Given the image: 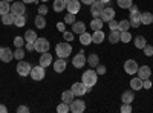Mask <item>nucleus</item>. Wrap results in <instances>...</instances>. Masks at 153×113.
Here are the masks:
<instances>
[{
	"mask_svg": "<svg viewBox=\"0 0 153 113\" xmlns=\"http://www.w3.org/2000/svg\"><path fill=\"white\" fill-rule=\"evenodd\" d=\"M104 32L103 31H94L92 34V43H97V44H101L104 41Z\"/></svg>",
	"mask_w": 153,
	"mask_h": 113,
	"instance_id": "obj_20",
	"label": "nucleus"
},
{
	"mask_svg": "<svg viewBox=\"0 0 153 113\" xmlns=\"http://www.w3.org/2000/svg\"><path fill=\"white\" fill-rule=\"evenodd\" d=\"M80 2H81V3H84V5H92V3L95 2V0H80Z\"/></svg>",
	"mask_w": 153,
	"mask_h": 113,
	"instance_id": "obj_53",
	"label": "nucleus"
},
{
	"mask_svg": "<svg viewBox=\"0 0 153 113\" xmlns=\"http://www.w3.org/2000/svg\"><path fill=\"white\" fill-rule=\"evenodd\" d=\"M117 3H118V6L123 8V9H129V8L133 5L132 0H117Z\"/></svg>",
	"mask_w": 153,
	"mask_h": 113,
	"instance_id": "obj_35",
	"label": "nucleus"
},
{
	"mask_svg": "<svg viewBox=\"0 0 153 113\" xmlns=\"http://www.w3.org/2000/svg\"><path fill=\"white\" fill-rule=\"evenodd\" d=\"M42 2H49V0H42Z\"/></svg>",
	"mask_w": 153,
	"mask_h": 113,
	"instance_id": "obj_58",
	"label": "nucleus"
},
{
	"mask_svg": "<svg viewBox=\"0 0 153 113\" xmlns=\"http://www.w3.org/2000/svg\"><path fill=\"white\" fill-rule=\"evenodd\" d=\"M130 28V21L129 20H120L118 21V29L120 31H127Z\"/></svg>",
	"mask_w": 153,
	"mask_h": 113,
	"instance_id": "obj_37",
	"label": "nucleus"
},
{
	"mask_svg": "<svg viewBox=\"0 0 153 113\" xmlns=\"http://www.w3.org/2000/svg\"><path fill=\"white\" fill-rule=\"evenodd\" d=\"M6 12H11V5L6 0H0V16L6 14Z\"/></svg>",
	"mask_w": 153,
	"mask_h": 113,
	"instance_id": "obj_31",
	"label": "nucleus"
},
{
	"mask_svg": "<svg viewBox=\"0 0 153 113\" xmlns=\"http://www.w3.org/2000/svg\"><path fill=\"white\" fill-rule=\"evenodd\" d=\"M14 44H16V47H23V44H26V40H25V37H16Z\"/></svg>",
	"mask_w": 153,
	"mask_h": 113,
	"instance_id": "obj_41",
	"label": "nucleus"
},
{
	"mask_svg": "<svg viewBox=\"0 0 153 113\" xmlns=\"http://www.w3.org/2000/svg\"><path fill=\"white\" fill-rule=\"evenodd\" d=\"M132 104H126V103H123V106H121V113H132Z\"/></svg>",
	"mask_w": 153,
	"mask_h": 113,
	"instance_id": "obj_45",
	"label": "nucleus"
},
{
	"mask_svg": "<svg viewBox=\"0 0 153 113\" xmlns=\"http://www.w3.org/2000/svg\"><path fill=\"white\" fill-rule=\"evenodd\" d=\"M48 6L46 5H40V6H38V14H40V16H46L48 14Z\"/></svg>",
	"mask_w": 153,
	"mask_h": 113,
	"instance_id": "obj_47",
	"label": "nucleus"
},
{
	"mask_svg": "<svg viewBox=\"0 0 153 113\" xmlns=\"http://www.w3.org/2000/svg\"><path fill=\"white\" fill-rule=\"evenodd\" d=\"M71 90L74 92V95H75V96H83L84 93L91 92V89H87V87H86L83 83H75V84H72Z\"/></svg>",
	"mask_w": 153,
	"mask_h": 113,
	"instance_id": "obj_7",
	"label": "nucleus"
},
{
	"mask_svg": "<svg viewBox=\"0 0 153 113\" xmlns=\"http://www.w3.org/2000/svg\"><path fill=\"white\" fill-rule=\"evenodd\" d=\"M37 38H38V37H37L35 31H26V34H25V40L29 41V43H34Z\"/></svg>",
	"mask_w": 153,
	"mask_h": 113,
	"instance_id": "obj_34",
	"label": "nucleus"
},
{
	"mask_svg": "<svg viewBox=\"0 0 153 113\" xmlns=\"http://www.w3.org/2000/svg\"><path fill=\"white\" fill-rule=\"evenodd\" d=\"M14 24L17 28H23L25 24H26V17H25V14H22V16H16V18H14Z\"/></svg>",
	"mask_w": 153,
	"mask_h": 113,
	"instance_id": "obj_33",
	"label": "nucleus"
},
{
	"mask_svg": "<svg viewBox=\"0 0 153 113\" xmlns=\"http://www.w3.org/2000/svg\"><path fill=\"white\" fill-rule=\"evenodd\" d=\"M71 107V112L72 113H83L86 110V103L83 99H74V101L69 104Z\"/></svg>",
	"mask_w": 153,
	"mask_h": 113,
	"instance_id": "obj_6",
	"label": "nucleus"
},
{
	"mask_svg": "<svg viewBox=\"0 0 153 113\" xmlns=\"http://www.w3.org/2000/svg\"><path fill=\"white\" fill-rule=\"evenodd\" d=\"M109 28H110V31H120V29H118V21L115 20V18H112V20L109 21Z\"/></svg>",
	"mask_w": 153,
	"mask_h": 113,
	"instance_id": "obj_46",
	"label": "nucleus"
},
{
	"mask_svg": "<svg viewBox=\"0 0 153 113\" xmlns=\"http://www.w3.org/2000/svg\"><path fill=\"white\" fill-rule=\"evenodd\" d=\"M57 112L58 113H68V112H71V107H69L68 103H61V104L57 106Z\"/></svg>",
	"mask_w": 153,
	"mask_h": 113,
	"instance_id": "obj_36",
	"label": "nucleus"
},
{
	"mask_svg": "<svg viewBox=\"0 0 153 113\" xmlns=\"http://www.w3.org/2000/svg\"><path fill=\"white\" fill-rule=\"evenodd\" d=\"M31 78L34 80V81H42L45 77H46V70H45V67L43 66H34L32 69H31Z\"/></svg>",
	"mask_w": 153,
	"mask_h": 113,
	"instance_id": "obj_3",
	"label": "nucleus"
},
{
	"mask_svg": "<svg viewBox=\"0 0 153 113\" xmlns=\"http://www.w3.org/2000/svg\"><path fill=\"white\" fill-rule=\"evenodd\" d=\"M26 49H28V51H35V44H34V43L26 41Z\"/></svg>",
	"mask_w": 153,
	"mask_h": 113,
	"instance_id": "obj_52",
	"label": "nucleus"
},
{
	"mask_svg": "<svg viewBox=\"0 0 153 113\" xmlns=\"http://www.w3.org/2000/svg\"><path fill=\"white\" fill-rule=\"evenodd\" d=\"M86 63L89 64V67H97L100 64V58L97 54H91L89 57H86Z\"/></svg>",
	"mask_w": 153,
	"mask_h": 113,
	"instance_id": "obj_21",
	"label": "nucleus"
},
{
	"mask_svg": "<svg viewBox=\"0 0 153 113\" xmlns=\"http://www.w3.org/2000/svg\"><path fill=\"white\" fill-rule=\"evenodd\" d=\"M22 2H23V3H37L38 0H22Z\"/></svg>",
	"mask_w": 153,
	"mask_h": 113,
	"instance_id": "obj_55",
	"label": "nucleus"
},
{
	"mask_svg": "<svg viewBox=\"0 0 153 113\" xmlns=\"http://www.w3.org/2000/svg\"><path fill=\"white\" fill-rule=\"evenodd\" d=\"M55 54L58 55V58H68L72 54V46L68 41H61L55 46Z\"/></svg>",
	"mask_w": 153,
	"mask_h": 113,
	"instance_id": "obj_2",
	"label": "nucleus"
},
{
	"mask_svg": "<svg viewBox=\"0 0 153 113\" xmlns=\"http://www.w3.org/2000/svg\"><path fill=\"white\" fill-rule=\"evenodd\" d=\"M129 21H130V26H132V28H135V29H138L139 26H141V20H139V18L129 17Z\"/></svg>",
	"mask_w": 153,
	"mask_h": 113,
	"instance_id": "obj_40",
	"label": "nucleus"
},
{
	"mask_svg": "<svg viewBox=\"0 0 153 113\" xmlns=\"http://www.w3.org/2000/svg\"><path fill=\"white\" fill-rule=\"evenodd\" d=\"M80 41H81L83 46H89V44L92 43V35L89 34V32H83V34H80Z\"/></svg>",
	"mask_w": 153,
	"mask_h": 113,
	"instance_id": "obj_29",
	"label": "nucleus"
},
{
	"mask_svg": "<svg viewBox=\"0 0 153 113\" xmlns=\"http://www.w3.org/2000/svg\"><path fill=\"white\" fill-rule=\"evenodd\" d=\"M139 20H141V24H152L153 23V14L152 12H141V17H139Z\"/></svg>",
	"mask_w": 153,
	"mask_h": 113,
	"instance_id": "obj_22",
	"label": "nucleus"
},
{
	"mask_svg": "<svg viewBox=\"0 0 153 113\" xmlns=\"http://www.w3.org/2000/svg\"><path fill=\"white\" fill-rule=\"evenodd\" d=\"M12 58H14V52L9 47H0V60L3 63H9Z\"/></svg>",
	"mask_w": 153,
	"mask_h": 113,
	"instance_id": "obj_13",
	"label": "nucleus"
},
{
	"mask_svg": "<svg viewBox=\"0 0 153 113\" xmlns=\"http://www.w3.org/2000/svg\"><path fill=\"white\" fill-rule=\"evenodd\" d=\"M74 21H75V14H71V12H68V14L65 16V23L72 24Z\"/></svg>",
	"mask_w": 153,
	"mask_h": 113,
	"instance_id": "obj_43",
	"label": "nucleus"
},
{
	"mask_svg": "<svg viewBox=\"0 0 153 113\" xmlns=\"http://www.w3.org/2000/svg\"><path fill=\"white\" fill-rule=\"evenodd\" d=\"M72 64H74L76 69H81V67L86 66V55H84L83 51H81L80 54H76V55L72 58Z\"/></svg>",
	"mask_w": 153,
	"mask_h": 113,
	"instance_id": "obj_10",
	"label": "nucleus"
},
{
	"mask_svg": "<svg viewBox=\"0 0 153 113\" xmlns=\"http://www.w3.org/2000/svg\"><path fill=\"white\" fill-rule=\"evenodd\" d=\"M75 99V95H74V92L72 90H65L61 93V101L63 103H68V104H71L72 101Z\"/></svg>",
	"mask_w": 153,
	"mask_h": 113,
	"instance_id": "obj_23",
	"label": "nucleus"
},
{
	"mask_svg": "<svg viewBox=\"0 0 153 113\" xmlns=\"http://www.w3.org/2000/svg\"><path fill=\"white\" fill-rule=\"evenodd\" d=\"M109 41H110L112 44L121 41V31H110V34H109Z\"/></svg>",
	"mask_w": 153,
	"mask_h": 113,
	"instance_id": "obj_26",
	"label": "nucleus"
},
{
	"mask_svg": "<svg viewBox=\"0 0 153 113\" xmlns=\"http://www.w3.org/2000/svg\"><path fill=\"white\" fill-rule=\"evenodd\" d=\"M26 3H23V2H14L11 5V12L14 16H22L25 14V11H26V6H25Z\"/></svg>",
	"mask_w": 153,
	"mask_h": 113,
	"instance_id": "obj_11",
	"label": "nucleus"
},
{
	"mask_svg": "<svg viewBox=\"0 0 153 113\" xmlns=\"http://www.w3.org/2000/svg\"><path fill=\"white\" fill-rule=\"evenodd\" d=\"M121 99H123V103H126V104H132L133 99H135V93H133L132 90H126V92L123 93Z\"/></svg>",
	"mask_w": 153,
	"mask_h": 113,
	"instance_id": "obj_24",
	"label": "nucleus"
},
{
	"mask_svg": "<svg viewBox=\"0 0 153 113\" xmlns=\"http://www.w3.org/2000/svg\"><path fill=\"white\" fill-rule=\"evenodd\" d=\"M6 2H9V3H11V2H14V0H6Z\"/></svg>",
	"mask_w": 153,
	"mask_h": 113,
	"instance_id": "obj_57",
	"label": "nucleus"
},
{
	"mask_svg": "<svg viewBox=\"0 0 153 113\" xmlns=\"http://www.w3.org/2000/svg\"><path fill=\"white\" fill-rule=\"evenodd\" d=\"M143 51H144V55H147V57H153V46H150V44H146Z\"/></svg>",
	"mask_w": 153,
	"mask_h": 113,
	"instance_id": "obj_44",
	"label": "nucleus"
},
{
	"mask_svg": "<svg viewBox=\"0 0 153 113\" xmlns=\"http://www.w3.org/2000/svg\"><path fill=\"white\" fill-rule=\"evenodd\" d=\"M17 112H19V113H28V112H29V107H26V106H20V107L17 109Z\"/></svg>",
	"mask_w": 153,
	"mask_h": 113,
	"instance_id": "obj_51",
	"label": "nucleus"
},
{
	"mask_svg": "<svg viewBox=\"0 0 153 113\" xmlns=\"http://www.w3.org/2000/svg\"><path fill=\"white\" fill-rule=\"evenodd\" d=\"M45 26H46V18H45V16L38 14V16L35 17V28H37V29H43Z\"/></svg>",
	"mask_w": 153,
	"mask_h": 113,
	"instance_id": "obj_32",
	"label": "nucleus"
},
{
	"mask_svg": "<svg viewBox=\"0 0 153 113\" xmlns=\"http://www.w3.org/2000/svg\"><path fill=\"white\" fill-rule=\"evenodd\" d=\"M106 3H103L101 0H95V2L91 5V14L94 16V17H100V14L103 12V9L106 8L104 6Z\"/></svg>",
	"mask_w": 153,
	"mask_h": 113,
	"instance_id": "obj_8",
	"label": "nucleus"
},
{
	"mask_svg": "<svg viewBox=\"0 0 153 113\" xmlns=\"http://www.w3.org/2000/svg\"><path fill=\"white\" fill-rule=\"evenodd\" d=\"M132 40V34L129 31H121V41L123 43H129Z\"/></svg>",
	"mask_w": 153,
	"mask_h": 113,
	"instance_id": "obj_38",
	"label": "nucleus"
},
{
	"mask_svg": "<svg viewBox=\"0 0 153 113\" xmlns=\"http://www.w3.org/2000/svg\"><path fill=\"white\" fill-rule=\"evenodd\" d=\"M146 44H147L146 37H143V35H136L135 37V46H136V49H144Z\"/></svg>",
	"mask_w": 153,
	"mask_h": 113,
	"instance_id": "obj_30",
	"label": "nucleus"
},
{
	"mask_svg": "<svg viewBox=\"0 0 153 113\" xmlns=\"http://www.w3.org/2000/svg\"><path fill=\"white\" fill-rule=\"evenodd\" d=\"M31 69H32V66L29 64V63L23 61V60L19 61V64H17V73L20 75V77H28V75L31 73Z\"/></svg>",
	"mask_w": 153,
	"mask_h": 113,
	"instance_id": "obj_5",
	"label": "nucleus"
},
{
	"mask_svg": "<svg viewBox=\"0 0 153 113\" xmlns=\"http://www.w3.org/2000/svg\"><path fill=\"white\" fill-rule=\"evenodd\" d=\"M74 37H75L74 32H69V31H65V32H63V38H65V41H72Z\"/></svg>",
	"mask_w": 153,
	"mask_h": 113,
	"instance_id": "obj_42",
	"label": "nucleus"
},
{
	"mask_svg": "<svg viewBox=\"0 0 153 113\" xmlns=\"http://www.w3.org/2000/svg\"><path fill=\"white\" fill-rule=\"evenodd\" d=\"M138 77L141 78V80H147V78H152V69H150V66H147V64H143V66H139L138 67Z\"/></svg>",
	"mask_w": 153,
	"mask_h": 113,
	"instance_id": "obj_12",
	"label": "nucleus"
},
{
	"mask_svg": "<svg viewBox=\"0 0 153 113\" xmlns=\"http://www.w3.org/2000/svg\"><path fill=\"white\" fill-rule=\"evenodd\" d=\"M130 89L132 90H141L143 89V80L141 78H132L130 80Z\"/></svg>",
	"mask_w": 153,
	"mask_h": 113,
	"instance_id": "obj_27",
	"label": "nucleus"
},
{
	"mask_svg": "<svg viewBox=\"0 0 153 113\" xmlns=\"http://www.w3.org/2000/svg\"><path fill=\"white\" fill-rule=\"evenodd\" d=\"M138 67L139 66H138V63L135 60H126V63H124V70L129 75H135L138 72Z\"/></svg>",
	"mask_w": 153,
	"mask_h": 113,
	"instance_id": "obj_9",
	"label": "nucleus"
},
{
	"mask_svg": "<svg viewBox=\"0 0 153 113\" xmlns=\"http://www.w3.org/2000/svg\"><path fill=\"white\" fill-rule=\"evenodd\" d=\"M152 86H153V84H152V80H150V78L143 80V89H147V90H149V89H152Z\"/></svg>",
	"mask_w": 153,
	"mask_h": 113,
	"instance_id": "obj_48",
	"label": "nucleus"
},
{
	"mask_svg": "<svg viewBox=\"0 0 153 113\" xmlns=\"http://www.w3.org/2000/svg\"><path fill=\"white\" fill-rule=\"evenodd\" d=\"M23 57H25V49L23 47H17L16 52H14V58L20 61V60H23Z\"/></svg>",
	"mask_w": 153,
	"mask_h": 113,
	"instance_id": "obj_39",
	"label": "nucleus"
},
{
	"mask_svg": "<svg viewBox=\"0 0 153 113\" xmlns=\"http://www.w3.org/2000/svg\"><path fill=\"white\" fill-rule=\"evenodd\" d=\"M66 58H58V60H55L54 61V70L57 72V73H61V72H65L66 70Z\"/></svg>",
	"mask_w": 153,
	"mask_h": 113,
	"instance_id": "obj_16",
	"label": "nucleus"
},
{
	"mask_svg": "<svg viewBox=\"0 0 153 113\" xmlns=\"http://www.w3.org/2000/svg\"><path fill=\"white\" fill-rule=\"evenodd\" d=\"M6 112H8V109L3 104H0V113H6Z\"/></svg>",
	"mask_w": 153,
	"mask_h": 113,
	"instance_id": "obj_54",
	"label": "nucleus"
},
{
	"mask_svg": "<svg viewBox=\"0 0 153 113\" xmlns=\"http://www.w3.org/2000/svg\"><path fill=\"white\" fill-rule=\"evenodd\" d=\"M97 81H98V73H97V70H92V69L86 70L81 77V83L87 87V89H92L97 84Z\"/></svg>",
	"mask_w": 153,
	"mask_h": 113,
	"instance_id": "obj_1",
	"label": "nucleus"
},
{
	"mask_svg": "<svg viewBox=\"0 0 153 113\" xmlns=\"http://www.w3.org/2000/svg\"><path fill=\"white\" fill-rule=\"evenodd\" d=\"M106 72H107L106 66H103V64H98V66H97V73H98V75H104Z\"/></svg>",
	"mask_w": 153,
	"mask_h": 113,
	"instance_id": "obj_49",
	"label": "nucleus"
},
{
	"mask_svg": "<svg viewBox=\"0 0 153 113\" xmlns=\"http://www.w3.org/2000/svg\"><path fill=\"white\" fill-rule=\"evenodd\" d=\"M72 32L76 34V35L86 32V24H84V21H74V23H72Z\"/></svg>",
	"mask_w": 153,
	"mask_h": 113,
	"instance_id": "obj_17",
	"label": "nucleus"
},
{
	"mask_svg": "<svg viewBox=\"0 0 153 113\" xmlns=\"http://www.w3.org/2000/svg\"><path fill=\"white\" fill-rule=\"evenodd\" d=\"M100 18L103 20V21H110L112 18H115V11H113V8H104L103 9V12L100 14Z\"/></svg>",
	"mask_w": 153,
	"mask_h": 113,
	"instance_id": "obj_15",
	"label": "nucleus"
},
{
	"mask_svg": "<svg viewBox=\"0 0 153 113\" xmlns=\"http://www.w3.org/2000/svg\"><path fill=\"white\" fill-rule=\"evenodd\" d=\"M101 2H103V3H109V2H110V0H101Z\"/></svg>",
	"mask_w": 153,
	"mask_h": 113,
	"instance_id": "obj_56",
	"label": "nucleus"
},
{
	"mask_svg": "<svg viewBox=\"0 0 153 113\" xmlns=\"http://www.w3.org/2000/svg\"><path fill=\"white\" fill-rule=\"evenodd\" d=\"M0 61H2V60H0Z\"/></svg>",
	"mask_w": 153,
	"mask_h": 113,
	"instance_id": "obj_59",
	"label": "nucleus"
},
{
	"mask_svg": "<svg viewBox=\"0 0 153 113\" xmlns=\"http://www.w3.org/2000/svg\"><path fill=\"white\" fill-rule=\"evenodd\" d=\"M51 64H52V55L48 54V52L42 54V57H40V66L48 67V66H51Z\"/></svg>",
	"mask_w": 153,
	"mask_h": 113,
	"instance_id": "obj_18",
	"label": "nucleus"
},
{
	"mask_svg": "<svg viewBox=\"0 0 153 113\" xmlns=\"http://www.w3.org/2000/svg\"><path fill=\"white\" fill-rule=\"evenodd\" d=\"M68 12H71V14H78L80 9H81V2L80 0H71V2L68 3L66 6Z\"/></svg>",
	"mask_w": 153,
	"mask_h": 113,
	"instance_id": "obj_14",
	"label": "nucleus"
},
{
	"mask_svg": "<svg viewBox=\"0 0 153 113\" xmlns=\"http://www.w3.org/2000/svg\"><path fill=\"white\" fill-rule=\"evenodd\" d=\"M103 20H101L100 17H95L92 21H91V29H94V31H101L103 29Z\"/></svg>",
	"mask_w": 153,
	"mask_h": 113,
	"instance_id": "obj_28",
	"label": "nucleus"
},
{
	"mask_svg": "<svg viewBox=\"0 0 153 113\" xmlns=\"http://www.w3.org/2000/svg\"><path fill=\"white\" fill-rule=\"evenodd\" d=\"M34 44H35V51H37L38 54H45V52L49 51V41H48L46 38H43V37L37 38V40L34 41Z\"/></svg>",
	"mask_w": 153,
	"mask_h": 113,
	"instance_id": "obj_4",
	"label": "nucleus"
},
{
	"mask_svg": "<svg viewBox=\"0 0 153 113\" xmlns=\"http://www.w3.org/2000/svg\"><path fill=\"white\" fill-rule=\"evenodd\" d=\"M14 18H16V16L12 14V12H6V14L2 16V23L9 26V24H14Z\"/></svg>",
	"mask_w": 153,
	"mask_h": 113,
	"instance_id": "obj_25",
	"label": "nucleus"
},
{
	"mask_svg": "<svg viewBox=\"0 0 153 113\" xmlns=\"http://www.w3.org/2000/svg\"><path fill=\"white\" fill-rule=\"evenodd\" d=\"M57 29L63 34V32L66 31V23H65V21H58V23H57Z\"/></svg>",
	"mask_w": 153,
	"mask_h": 113,
	"instance_id": "obj_50",
	"label": "nucleus"
},
{
	"mask_svg": "<svg viewBox=\"0 0 153 113\" xmlns=\"http://www.w3.org/2000/svg\"><path fill=\"white\" fill-rule=\"evenodd\" d=\"M69 2H71V0H55V2H54V11H55V12L65 11V8L68 6Z\"/></svg>",
	"mask_w": 153,
	"mask_h": 113,
	"instance_id": "obj_19",
	"label": "nucleus"
}]
</instances>
